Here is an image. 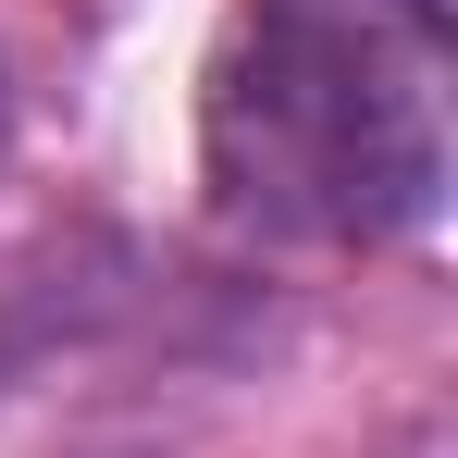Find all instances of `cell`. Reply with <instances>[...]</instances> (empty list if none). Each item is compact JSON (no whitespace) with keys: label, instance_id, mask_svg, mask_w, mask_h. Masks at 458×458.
<instances>
[{"label":"cell","instance_id":"1","mask_svg":"<svg viewBox=\"0 0 458 458\" xmlns=\"http://www.w3.org/2000/svg\"><path fill=\"white\" fill-rule=\"evenodd\" d=\"M458 124L446 0H235L211 63V199L285 248H384L434 224Z\"/></svg>","mask_w":458,"mask_h":458},{"label":"cell","instance_id":"2","mask_svg":"<svg viewBox=\"0 0 458 458\" xmlns=\"http://www.w3.org/2000/svg\"><path fill=\"white\" fill-rule=\"evenodd\" d=\"M0 137H13V99H0Z\"/></svg>","mask_w":458,"mask_h":458}]
</instances>
